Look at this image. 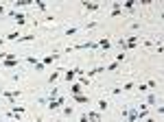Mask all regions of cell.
Listing matches in <instances>:
<instances>
[{
    "label": "cell",
    "mask_w": 164,
    "mask_h": 122,
    "mask_svg": "<svg viewBox=\"0 0 164 122\" xmlns=\"http://www.w3.org/2000/svg\"><path fill=\"white\" fill-rule=\"evenodd\" d=\"M147 87H149V89H156V87H158V83H156V81H149V83H147Z\"/></svg>",
    "instance_id": "d4e9b609"
},
{
    "label": "cell",
    "mask_w": 164,
    "mask_h": 122,
    "mask_svg": "<svg viewBox=\"0 0 164 122\" xmlns=\"http://www.w3.org/2000/svg\"><path fill=\"white\" fill-rule=\"evenodd\" d=\"M26 61H29L31 65H35V70H37V72H44V63L37 61V57H31V55H29V57H26Z\"/></svg>",
    "instance_id": "7a4b0ae2"
},
{
    "label": "cell",
    "mask_w": 164,
    "mask_h": 122,
    "mask_svg": "<svg viewBox=\"0 0 164 122\" xmlns=\"http://www.w3.org/2000/svg\"><path fill=\"white\" fill-rule=\"evenodd\" d=\"M35 5H37V9H40V11H46V2H44V0H35Z\"/></svg>",
    "instance_id": "2e32d148"
},
{
    "label": "cell",
    "mask_w": 164,
    "mask_h": 122,
    "mask_svg": "<svg viewBox=\"0 0 164 122\" xmlns=\"http://www.w3.org/2000/svg\"><path fill=\"white\" fill-rule=\"evenodd\" d=\"M63 105H66V98H63V96L55 98V100H48V109H50V111H59Z\"/></svg>",
    "instance_id": "6da1fadb"
},
{
    "label": "cell",
    "mask_w": 164,
    "mask_h": 122,
    "mask_svg": "<svg viewBox=\"0 0 164 122\" xmlns=\"http://www.w3.org/2000/svg\"><path fill=\"white\" fill-rule=\"evenodd\" d=\"M33 0H15V7H26V5H31Z\"/></svg>",
    "instance_id": "d6986e66"
},
{
    "label": "cell",
    "mask_w": 164,
    "mask_h": 122,
    "mask_svg": "<svg viewBox=\"0 0 164 122\" xmlns=\"http://www.w3.org/2000/svg\"><path fill=\"white\" fill-rule=\"evenodd\" d=\"M77 31H79V29H77V26H70V29H66V35L70 37V35H75Z\"/></svg>",
    "instance_id": "44dd1931"
},
{
    "label": "cell",
    "mask_w": 164,
    "mask_h": 122,
    "mask_svg": "<svg viewBox=\"0 0 164 122\" xmlns=\"http://www.w3.org/2000/svg\"><path fill=\"white\" fill-rule=\"evenodd\" d=\"M123 9H127V11H133V9H136V0H125V2H123Z\"/></svg>",
    "instance_id": "8fae6325"
},
{
    "label": "cell",
    "mask_w": 164,
    "mask_h": 122,
    "mask_svg": "<svg viewBox=\"0 0 164 122\" xmlns=\"http://www.w3.org/2000/svg\"><path fill=\"white\" fill-rule=\"evenodd\" d=\"M0 44H2V37H0Z\"/></svg>",
    "instance_id": "4dcf8cb0"
},
{
    "label": "cell",
    "mask_w": 164,
    "mask_h": 122,
    "mask_svg": "<svg viewBox=\"0 0 164 122\" xmlns=\"http://www.w3.org/2000/svg\"><path fill=\"white\" fill-rule=\"evenodd\" d=\"M5 39H9V42H18V39H20V33H18V31H13V33H9V35L5 37Z\"/></svg>",
    "instance_id": "7c38bea8"
},
{
    "label": "cell",
    "mask_w": 164,
    "mask_h": 122,
    "mask_svg": "<svg viewBox=\"0 0 164 122\" xmlns=\"http://www.w3.org/2000/svg\"><path fill=\"white\" fill-rule=\"evenodd\" d=\"M118 65H121V63H116V61H114V63H109V65H105V70H116Z\"/></svg>",
    "instance_id": "603a6c76"
},
{
    "label": "cell",
    "mask_w": 164,
    "mask_h": 122,
    "mask_svg": "<svg viewBox=\"0 0 164 122\" xmlns=\"http://www.w3.org/2000/svg\"><path fill=\"white\" fill-rule=\"evenodd\" d=\"M72 114H75V107H66V109H63V116H66V118H70Z\"/></svg>",
    "instance_id": "ffe728a7"
},
{
    "label": "cell",
    "mask_w": 164,
    "mask_h": 122,
    "mask_svg": "<svg viewBox=\"0 0 164 122\" xmlns=\"http://www.w3.org/2000/svg\"><path fill=\"white\" fill-rule=\"evenodd\" d=\"M0 122H2V120H0Z\"/></svg>",
    "instance_id": "d6a6232c"
},
{
    "label": "cell",
    "mask_w": 164,
    "mask_h": 122,
    "mask_svg": "<svg viewBox=\"0 0 164 122\" xmlns=\"http://www.w3.org/2000/svg\"><path fill=\"white\" fill-rule=\"evenodd\" d=\"M72 100H75L77 105H90V96H85V94H79V96H72Z\"/></svg>",
    "instance_id": "3957f363"
},
{
    "label": "cell",
    "mask_w": 164,
    "mask_h": 122,
    "mask_svg": "<svg viewBox=\"0 0 164 122\" xmlns=\"http://www.w3.org/2000/svg\"><path fill=\"white\" fill-rule=\"evenodd\" d=\"M123 92H129V89H133V83H125V85L121 87Z\"/></svg>",
    "instance_id": "7402d4cb"
},
{
    "label": "cell",
    "mask_w": 164,
    "mask_h": 122,
    "mask_svg": "<svg viewBox=\"0 0 164 122\" xmlns=\"http://www.w3.org/2000/svg\"><path fill=\"white\" fill-rule=\"evenodd\" d=\"M35 122H44V120H42V118H35Z\"/></svg>",
    "instance_id": "83f0119b"
},
{
    "label": "cell",
    "mask_w": 164,
    "mask_h": 122,
    "mask_svg": "<svg viewBox=\"0 0 164 122\" xmlns=\"http://www.w3.org/2000/svg\"><path fill=\"white\" fill-rule=\"evenodd\" d=\"M55 98H59V92H57V87H53V89H50V96H48V100H55Z\"/></svg>",
    "instance_id": "e0dca14e"
},
{
    "label": "cell",
    "mask_w": 164,
    "mask_h": 122,
    "mask_svg": "<svg viewBox=\"0 0 164 122\" xmlns=\"http://www.w3.org/2000/svg\"><path fill=\"white\" fill-rule=\"evenodd\" d=\"M70 94H72V96H79V94H83V85H79V83H72V85H70Z\"/></svg>",
    "instance_id": "277c9868"
},
{
    "label": "cell",
    "mask_w": 164,
    "mask_h": 122,
    "mask_svg": "<svg viewBox=\"0 0 164 122\" xmlns=\"http://www.w3.org/2000/svg\"><path fill=\"white\" fill-rule=\"evenodd\" d=\"M0 96H2V89H0Z\"/></svg>",
    "instance_id": "f546056e"
},
{
    "label": "cell",
    "mask_w": 164,
    "mask_h": 122,
    "mask_svg": "<svg viewBox=\"0 0 164 122\" xmlns=\"http://www.w3.org/2000/svg\"><path fill=\"white\" fill-rule=\"evenodd\" d=\"M147 122H156V120H153V118H149V120H147Z\"/></svg>",
    "instance_id": "f1b7e54d"
},
{
    "label": "cell",
    "mask_w": 164,
    "mask_h": 122,
    "mask_svg": "<svg viewBox=\"0 0 164 122\" xmlns=\"http://www.w3.org/2000/svg\"><path fill=\"white\" fill-rule=\"evenodd\" d=\"M156 102H158L156 94H149V96H147V107H153V105H156Z\"/></svg>",
    "instance_id": "4fadbf2b"
},
{
    "label": "cell",
    "mask_w": 164,
    "mask_h": 122,
    "mask_svg": "<svg viewBox=\"0 0 164 122\" xmlns=\"http://www.w3.org/2000/svg\"><path fill=\"white\" fill-rule=\"evenodd\" d=\"M2 13H5V7H2V5H0V15H2Z\"/></svg>",
    "instance_id": "4316f807"
},
{
    "label": "cell",
    "mask_w": 164,
    "mask_h": 122,
    "mask_svg": "<svg viewBox=\"0 0 164 122\" xmlns=\"http://www.w3.org/2000/svg\"><path fill=\"white\" fill-rule=\"evenodd\" d=\"M83 9L85 11H98V9H101V2H83Z\"/></svg>",
    "instance_id": "52a82bcc"
},
{
    "label": "cell",
    "mask_w": 164,
    "mask_h": 122,
    "mask_svg": "<svg viewBox=\"0 0 164 122\" xmlns=\"http://www.w3.org/2000/svg\"><path fill=\"white\" fill-rule=\"evenodd\" d=\"M105 109H107V100L101 98V100H98V111H105Z\"/></svg>",
    "instance_id": "ac0fdd59"
},
{
    "label": "cell",
    "mask_w": 164,
    "mask_h": 122,
    "mask_svg": "<svg viewBox=\"0 0 164 122\" xmlns=\"http://www.w3.org/2000/svg\"><path fill=\"white\" fill-rule=\"evenodd\" d=\"M85 114H88V118H90V122H103L101 120V114H98V111H85Z\"/></svg>",
    "instance_id": "8992f818"
},
{
    "label": "cell",
    "mask_w": 164,
    "mask_h": 122,
    "mask_svg": "<svg viewBox=\"0 0 164 122\" xmlns=\"http://www.w3.org/2000/svg\"><path fill=\"white\" fill-rule=\"evenodd\" d=\"M57 59H59V55H46V57L42 59V63H44V65H48V63H53V61H57Z\"/></svg>",
    "instance_id": "30bf717a"
},
{
    "label": "cell",
    "mask_w": 164,
    "mask_h": 122,
    "mask_svg": "<svg viewBox=\"0 0 164 122\" xmlns=\"http://www.w3.org/2000/svg\"><path fill=\"white\" fill-rule=\"evenodd\" d=\"M96 44H98V48H101V50H109V48H112V42H109L107 37H103V39H98Z\"/></svg>",
    "instance_id": "5b68a950"
},
{
    "label": "cell",
    "mask_w": 164,
    "mask_h": 122,
    "mask_svg": "<svg viewBox=\"0 0 164 122\" xmlns=\"http://www.w3.org/2000/svg\"><path fill=\"white\" fill-rule=\"evenodd\" d=\"M123 122H129V120H123Z\"/></svg>",
    "instance_id": "1f68e13d"
},
{
    "label": "cell",
    "mask_w": 164,
    "mask_h": 122,
    "mask_svg": "<svg viewBox=\"0 0 164 122\" xmlns=\"http://www.w3.org/2000/svg\"><path fill=\"white\" fill-rule=\"evenodd\" d=\"M79 122H90V118H88V114H81V118H79Z\"/></svg>",
    "instance_id": "484cf974"
},
{
    "label": "cell",
    "mask_w": 164,
    "mask_h": 122,
    "mask_svg": "<svg viewBox=\"0 0 164 122\" xmlns=\"http://www.w3.org/2000/svg\"><path fill=\"white\" fill-rule=\"evenodd\" d=\"M59 72H61V70H57V72H53L50 77H48V83H50V85H53V83H55V81L59 79Z\"/></svg>",
    "instance_id": "9a60e30c"
},
{
    "label": "cell",
    "mask_w": 164,
    "mask_h": 122,
    "mask_svg": "<svg viewBox=\"0 0 164 122\" xmlns=\"http://www.w3.org/2000/svg\"><path fill=\"white\" fill-rule=\"evenodd\" d=\"M33 39H35V35H20L18 44H22V42H33Z\"/></svg>",
    "instance_id": "5bb4252c"
},
{
    "label": "cell",
    "mask_w": 164,
    "mask_h": 122,
    "mask_svg": "<svg viewBox=\"0 0 164 122\" xmlns=\"http://www.w3.org/2000/svg\"><path fill=\"white\" fill-rule=\"evenodd\" d=\"M9 15H11L13 20L18 22V26H22V24L26 22V15H24V13H9Z\"/></svg>",
    "instance_id": "ba28073f"
},
{
    "label": "cell",
    "mask_w": 164,
    "mask_h": 122,
    "mask_svg": "<svg viewBox=\"0 0 164 122\" xmlns=\"http://www.w3.org/2000/svg\"><path fill=\"white\" fill-rule=\"evenodd\" d=\"M75 77H77V68H75V70H66V72H63V79H66L68 83L75 81Z\"/></svg>",
    "instance_id": "9c48e42d"
},
{
    "label": "cell",
    "mask_w": 164,
    "mask_h": 122,
    "mask_svg": "<svg viewBox=\"0 0 164 122\" xmlns=\"http://www.w3.org/2000/svg\"><path fill=\"white\" fill-rule=\"evenodd\" d=\"M83 29H85V31H90V29H96V22H88V24L83 26Z\"/></svg>",
    "instance_id": "cb8c5ba5"
}]
</instances>
